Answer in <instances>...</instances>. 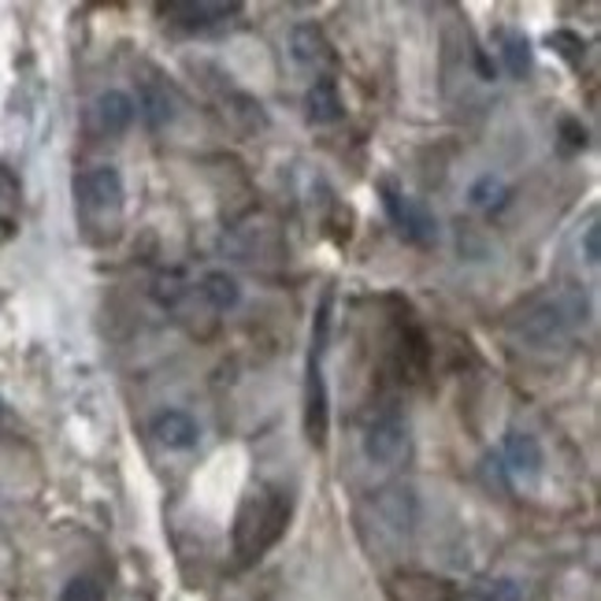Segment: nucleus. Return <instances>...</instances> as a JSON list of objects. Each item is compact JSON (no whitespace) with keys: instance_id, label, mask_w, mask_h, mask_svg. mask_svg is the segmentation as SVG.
<instances>
[{"instance_id":"obj_1","label":"nucleus","mask_w":601,"mask_h":601,"mask_svg":"<svg viewBox=\"0 0 601 601\" xmlns=\"http://www.w3.org/2000/svg\"><path fill=\"white\" fill-rule=\"evenodd\" d=\"M590 320V298L583 287H550L516 312L512 334L531 350H557L572 342Z\"/></svg>"},{"instance_id":"obj_2","label":"nucleus","mask_w":601,"mask_h":601,"mask_svg":"<svg viewBox=\"0 0 601 601\" xmlns=\"http://www.w3.org/2000/svg\"><path fill=\"white\" fill-rule=\"evenodd\" d=\"M290 524V494L279 487H257L249 490L238 505L235 516V550L241 564L260 561L271 550Z\"/></svg>"},{"instance_id":"obj_3","label":"nucleus","mask_w":601,"mask_h":601,"mask_svg":"<svg viewBox=\"0 0 601 601\" xmlns=\"http://www.w3.org/2000/svg\"><path fill=\"white\" fill-rule=\"evenodd\" d=\"M123 205L126 189L120 167L112 164H93L75 178V208L82 216V227L101 230L97 238H115L123 224Z\"/></svg>"},{"instance_id":"obj_4","label":"nucleus","mask_w":601,"mask_h":601,"mask_svg":"<svg viewBox=\"0 0 601 601\" xmlns=\"http://www.w3.org/2000/svg\"><path fill=\"white\" fill-rule=\"evenodd\" d=\"M331 298L320 301L312 320V350H309V379H304V435L315 449L327 446V427H331V394H327L323 361L331 350Z\"/></svg>"},{"instance_id":"obj_5","label":"nucleus","mask_w":601,"mask_h":601,"mask_svg":"<svg viewBox=\"0 0 601 601\" xmlns=\"http://www.w3.org/2000/svg\"><path fill=\"white\" fill-rule=\"evenodd\" d=\"M379 197H383L390 227H394L405 241H413V246H431V241H438V219L431 216V208L419 197L405 194V189H397L394 183H379Z\"/></svg>"},{"instance_id":"obj_6","label":"nucleus","mask_w":601,"mask_h":601,"mask_svg":"<svg viewBox=\"0 0 601 601\" xmlns=\"http://www.w3.org/2000/svg\"><path fill=\"white\" fill-rule=\"evenodd\" d=\"M408 453V419L401 408L386 405L364 427V457L372 464H397Z\"/></svg>"},{"instance_id":"obj_7","label":"nucleus","mask_w":601,"mask_h":601,"mask_svg":"<svg viewBox=\"0 0 601 601\" xmlns=\"http://www.w3.org/2000/svg\"><path fill=\"white\" fill-rule=\"evenodd\" d=\"M160 15H167V23L178 30L205 34V30H219L241 15V4L238 0H172V4H160Z\"/></svg>"},{"instance_id":"obj_8","label":"nucleus","mask_w":601,"mask_h":601,"mask_svg":"<svg viewBox=\"0 0 601 601\" xmlns=\"http://www.w3.org/2000/svg\"><path fill=\"white\" fill-rule=\"evenodd\" d=\"M542 464H546V453H542V442L531 435V431H505L501 438V472L516 483H535L542 476Z\"/></svg>"},{"instance_id":"obj_9","label":"nucleus","mask_w":601,"mask_h":601,"mask_svg":"<svg viewBox=\"0 0 601 601\" xmlns=\"http://www.w3.org/2000/svg\"><path fill=\"white\" fill-rule=\"evenodd\" d=\"M134 108H138L149 131H167L178 115V93L167 79L149 75L138 82V104H134Z\"/></svg>"},{"instance_id":"obj_10","label":"nucleus","mask_w":601,"mask_h":601,"mask_svg":"<svg viewBox=\"0 0 601 601\" xmlns=\"http://www.w3.org/2000/svg\"><path fill=\"white\" fill-rule=\"evenodd\" d=\"M134 115H138L134 97L123 90H104L101 97L90 104V126L101 134V138H120V134H126L134 123Z\"/></svg>"},{"instance_id":"obj_11","label":"nucleus","mask_w":601,"mask_h":601,"mask_svg":"<svg viewBox=\"0 0 601 601\" xmlns=\"http://www.w3.org/2000/svg\"><path fill=\"white\" fill-rule=\"evenodd\" d=\"M290 52H293V60H298L301 68H309V71H323V68H331V63H334V45L327 41V34L315 23L293 27Z\"/></svg>"},{"instance_id":"obj_12","label":"nucleus","mask_w":601,"mask_h":601,"mask_svg":"<svg viewBox=\"0 0 601 601\" xmlns=\"http://www.w3.org/2000/svg\"><path fill=\"white\" fill-rule=\"evenodd\" d=\"M153 435L160 446L186 453L200 442V427H197L194 416L183 413V408H164V413L153 416Z\"/></svg>"},{"instance_id":"obj_13","label":"nucleus","mask_w":601,"mask_h":601,"mask_svg":"<svg viewBox=\"0 0 601 601\" xmlns=\"http://www.w3.org/2000/svg\"><path fill=\"white\" fill-rule=\"evenodd\" d=\"M304 108H309V120L315 126H331L339 123L345 115V104H342V93H339V82L331 75H320L309 86V97H304Z\"/></svg>"},{"instance_id":"obj_14","label":"nucleus","mask_w":601,"mask_h":601,"mask_svg":"<svg viewBox=\"0 0 601 601\" xmlns=\"http://www.w3.org/2000/svg\"><path fill=\"white\" fill-rule=\"evenodd\" d=\"M379 516L394 535H413L416 527V498L408 487H386L379 494Z\"/></svg>"},{"instance_id":"obj_15","label":"nucleus","mask_w":601,"mask_h":601,"mask_svg":"<svg viewBox=\"0 0 601 601\" xmlns=\"http://www.w3.org/2000/svg\"><path fill=\"white\" fill-rule=\"evenodd\" d=\"M197 293H200V301H205L213 312H230V309H238V301H241L238 279L227 276V271H208V276L200 279Z\"/></svg>"},{"instance_id":"obj_16","label":"nucleus","mask_w":601,"mask_h":601,"mask_svg":"<svg viewBox=\"0 0 601 601\" xmlns=\"http://www.w3.org/2000/svg\"><path fill=\"white\" fill-rule=\"evenodd\" d=\"M501 60L505 68H509L512 79H527L535 68V52H531V41H527L520 30H509V34H501Z\"/></svg>"},{"instance_id":"obj_17","label":"nucleus","mask_w":601,"mask_h":601,"mask_svg":"<svg viewBox=\"0 0 601 601\" xmlns=\"http://www.w3.org/2000/svg\"><path fill=\"white\" fill-rule=\"evenodd\" d=\"M468 200L476 208H483V213H501L505 205H509V186L501 183L498 175H483V178H476L472 183V189H468Z\"/></svg>"},{"instance_id":"obj_18","label":"nucleus","mask_w":601,"mask_h":601,"mask_svg":"<svg viewBox=\"0 0 601 601\" xmlns=\"http://www.w3.org/2000/svg\"><path fill=\"white\" fill-rule=\"evenodd\" d=\"M19 208H23V189H19V178L0 167V227L12 230L19 219Z\"/></svg>"},{"instance_id":"obj_19","label":"nucleus","mask_w":601,"mask_h":601,"mask_svg":"<svg viewBox=\"0 0 601 601\" xmlns=\"http://www.w3.org/2000/svg\"><path fill=\"white\" fill-rule=\"evenodd\" d=\"M60 601H104V587L90 576H75L68 587H63Z\"/></svg>"},{"instance_id":"obj_20","label":"nucleus","mask_w":601,"mask_h":601,"mask_svg":"<svg viewBox=\"0 0 601 601\" xmlns=\"http://www.w3.org/2000/svg\"><path fill=\"white\" fill-rule=\"evenodd\" d=\"M550 45H553L557 52H561V56H564L568 63H583V38L557 30V34H550Z\"/></svg>"},{"instance_id":"obj_21","label":"nucleus","mask_w":601,"mask_h":601,"mask_svg":"<svg viewBox=\"0 0 601 601\" xmlns=\"http://www.w3.org/2000/svg\"><path fill=\"white\" fill-rule=\"evenodd\" d=\"M520 598H524V590H520L516 579H494L483 601H520Z\"/></svg>"},{"instance_id":"obj_22","label":"nucleus","mask_w":601,"mask_h":601,"mask_svg":"<svg viewBox=\"0 0 601 601\" xmlns=\"http://www.w3.org/2000/svg\"><path fill=\"white\" fill-rule=\"evenodd\" d=\"M579 249H583L587 263H598V257H601V227L594 224V219H590L587 230H583V238H579Z\"/></svg>"},{"instance_id":"obj_23","label":"nucleus","mask_w":601,"mask_h":601,"mask_svg":"<svg viewBox=\"0 0 601 601\" xmlns=\"http://www.w3.org/2000/svg\"><path fill=\"white\" fill-rule=\"evenodd\" d=\"M8 235H12V230H4V227H0V241H4Z\"/></svg>"},{"instance_id":"obj_24","label":"nucleus","mask_w":601,"mask_h":601,"mask_svg":"<svg viewBox=\"0 0 601 601\" xmlns=\"http://www.w3.org/2000/svg\"><path fill=\"white\" fill-rule=\"evenodd\" d=\"M0 419H4V401H0Z\"/></svg>"}]
</instances>
